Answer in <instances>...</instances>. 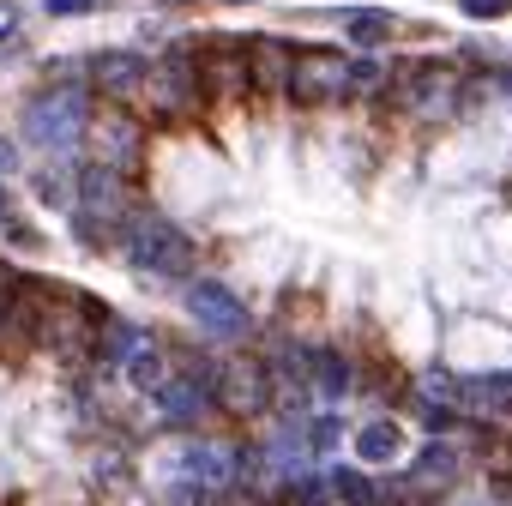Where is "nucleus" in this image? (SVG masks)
I'll use <instances>...</instances> for the list:
<instances>
[{
    "mask_svg": "<svg viewBox=\"0 0 512 506\" xmlns=\"http://www.w3.org/2000/svg\"><path fill=\"white\" fill-rule=\"evenodd\" d=\"M217 362H187L181 374H169L151 398H157V416L169 428H199L211 410H217Z\"/></svg>",
    "mask_w": 512,
    "mask_h": 506,
    "instance_id": "nucleus-4",
    "label": "nucleus"
},
{
    "mask_svg": "<svg viewBox=\"0 0 512 506\" xmlns=\"http://www.w3.org/2000/svg\"><path fill=\"white\" fill-rule=\"evenodd\" d=\"M458 404L470 416H512V374H476L458 380Z\"/></svg>",
    "mask_w": 512,
    "mask_h": 506,
    "instance_id": "nucleus-15",
    "label": "nucleus"
},
{
    "mask_svg": "<svg viewBox=\"0 0 512 506\" xmlns=\"http://www.w3.org/2000/svg\"><path fill=\"white\" fill-rule=\"evenodd\" d=\"M398 452H404L398 422H368V428L356 434V458H362V464H398Z\"/></svg>",
    "mask_w": 512,
    "mask_h": 506,
    "instance_id": "nucleus-17",
    "label": "nucleus"
},
{
    "mask_svg": "<svg viewBox=\"0 0 512 506\" xmlns=\"http://www.w3.org/2000/svg\"><path fill=\"white\" fill-rule=\"evenodd\" d=\"M392 31H398L392 13H350V43H356V49H380Z\"/></svg>",
    "mask_w": 512,
    "mask_h": 506,
    "instance_id": "nucleus-18",
    "label": "nucleus"
},
{
    "mask_svg": "<svg viewBox=\"0 0 512 506\" xmlns=\"http://www.w3.org/2000/svg\"><path fill=\"white\" fill-rule=\"evenodd\" d=\"M121 260L133 266V272H145V278H187L193 272V241L163 217V211H145V205H133L127 211V223H121Z\"/></svg>",
    "mask_w": 512,
    "mask_h": 506,
    "instance_id": "nucleus-1",
    "label": "nucleus"
},
{
    "mask_svg": "<svg viewBox=\"0 0 512 506\" xmlns=\"http://www.w3.org/2000/svg\"><path fill=\"white\" fill-rule=\"evenodd\" d=\"M458 482V446H446V440H428L416 458H410V470H404V488L410 494H440V488H452Z\"/></svg>",
    "mask_w": 512,
    "mask_h": 506,
    "instance_id": "nucleus-12",
    "label": "nucleus"
},
{
    "mask_svg": "<svg viewBox=\"0 0 512 506\" xmlns=\"http://www.w3.org/2000/svg\"><path fill=\"white\" fill-rule=\"evenodd\" d=\"M79 223L91 229V223H103V235H121V223H127V211H133V193H127V181L121 175H109V169H85L79 175Z\"/></svg>",
    "mask_w": 512,
    "mask_h": 506,
    "instance_id": "nucleus-9",
    "label": "nucleus"
},
{
    "mask_svg": "<svg viewBox=\"0 0 512 506\" xmlns=\"http://www.w3.org/2000/svg\"><path fill=\"white\" fill-rule=\"evenodd\" d=\"M217 410L223 416H266L272 410V374L266 362H217Z\"/></svg>",
    "mask_w": 512,
    "mask_h": 506,
    "instance_id": "nucleus-8",
    "label": "nucleus"
},
{
    "mask_svg": "<svg viewBox=\"0 0 512 506\" xmlns=\"http://www.w3.org/2000/svg\"><path fill=\"white\" fill-rule=\"evenodd\" d=\"M19 169V151H13V139H0V175H13Z\"/></svg>",
    "mask_w": 512,
    "mask_h": 506,
    "instance_id": "nucleus-25",
    "label": "nucleus"
},
{
    "mask_svg": "<svg viewBox=\"0 0 512 506\" xmlns=\"http://www.w3.org/2000/svg\"><path fill=\"white\" fill-rule=\"evenodd\" d=\"M19 127H25L31 145L67 151V145H79L85 127H91V97H85L79 85H49V91H37V97L19 109Z\"/></svg>",
    "mask_w": 512,
    "mask_h": 506,
    "instance_id": "nucleus-2",
    "label": "nucleus"
},
{
    "mask_svg": "<svg viewBox=\"0 0 512 506\" xmlns=\"http://www.w3.org/2000/svg\"><path fill=\"white\" fill-rule=\"evenodd\" d=\"M302 109H320V103H338L350 97V67L338 49H302L296 67H290V85H284Z\"/></svg>",
    "mask_w": 512,
    "mask_h": 506,
    "instance_id": "nucleus-6",
    "label": "nucleus"
},
{
    "mask_svg": "<svg viewBox=\"0 0 512 506\" xmlns=\"http://www.w3.org/2000/svg\"><path fill=\"white\" fill-rule=\"evenodd\" d=\"M308 362H314V368H308V380H314V392H320V398H344V392L356 386V374H350V362H344L338 350H314Z\"/></svg>",
    "mask_w": 512,
    "mask_h": 506,
    "instance_id": "nucleus-16",
    "label": "nucleus"
},
{
    "mask_svg": "<svg viewBox=\"0 0 512 506\" xmlns=\"http://www.w3.org/2000/svg\"><path fill=\"white\" fill-rule=\"evenodd\" d=\"M145 55H133V49H109V55H97L91 61V79H97V91L103 97H139L145 91Z\"/></svg>",
    "mask_w": 512,
    "mask_h": 506,
    "instance_id": "nucleus-13",
    "label": "nucleus"
},
{
    "mask_svg": "<svg viewBox=\"0 0 512 506\" xmlns=\"http://www.w3.org/2000/svg\"><path fill=\"white\" fill-rule=\"evenodd\" d=\"M19 284H25V278H19L13 266H0V320H7V308H13V296H19Z\"/></svg>",
    "mask_w": 512,
    "mask_h": 506,
    "instance_id": "nucleus-22",
    "label": "nucleus"
},
{
    "mask_svg": "<svg viewBox=\"0 0 512 506\" xmlns=\"http://www.w3.org/2000/svg\"><path fill=\"white\" fill-rule=\"evenodd\" d=\"M229 7H241V0H229Z\"/></svg>",
    "mask_w": 512,
    "mask_h": 506,
    "instance_id": "nucleus-27",
    "label": "nucleus"
},
{
    "mask_svg": "<svg viewBox=\"0 0 512 506\" xmlns=\"http://www.w3.org/2000/svg\"><path fill=\"white\" fill-rule=\"evenodd\" d=\"M91 7H97V0H49V19H79Z\"/></svg>",
    "mask_w": 512,
    "mask_h": 506,
    "instance_id": "nucleus-23",
    "label": "nucleus"
},
{
    "mask_svg": "<svg viewBox=\"0 0 512 506\" xmlns=\"http://www.w3.org/2000/svg\"><path fill=\"white\" fill-rule=\"evenodd\" d=\"M37 199H49V205H79V175H67V169H49V175H37Z\"/></svg>",
    "mask_w": 512,
    "mask_h": 506,
    "instance_id": "nucleus-19",
    "label": "nucleus"
},
{
    "mask_svg": "<svg viewBox=\"0 0 512 506\" xmlns=\"http://www.w3.org/2000/svg\"><path fill=\"white\" fill-rule=\"evenodd\" d=\"M19 31V7H7V0H0V37H13Z\"/></svg>",
    "mask_w": 512,
    "mask_h": 506,
    "instance_id": "nucleus-24",
    "label": "nucleus"
},
{
    "mask_svg": "<svg viewBox=\"0 0 512 506\" xmlns=\"http://www.w3.org/2000/svg\"><path fill=\"white\" fill-rule=\"evenodd\" d=\"M145 103H151L157 121H187V115H199V103H205L199 61H193V55H169V61H157V67L145 73Z\"/></svg>",
    "mask_w": 512,
    "mask_h": 506,
    "instance_id": "nucleus-3",
    "label": "nucleus"
},
{
    "mask_svg": "<svg viewBox=\"0 0 512 506\" xmlns=\"http://www.w3.org/2000/svg\"><path fill=\"white\" fill-rule=\"evenodd\" d=\"M169 464H175V482L205 488L211 500L235 488V446L229 440H181Z\"/></svg>",
    "mask_w": 512,
    "mask_h": 506,
    "instance_id": "nucleus-7",
    "label": "nucleus"
},
{
    "mask_svg": "<svg viewBox=\"0 0 512 506\" xmlns=\"http://www.w3.org/2000/svg\"><path fill=\"white\" fill-rule=\"evenodd\" d=\"M338 446V416H314L308 428V452H332Z\"/></svg>",
    "mask_w": 512,
    "mask_h": 506,
    "instance_id": "nucleus-20",
    "label": "nucleus"
},
{
    "mask_svg": "<svg viewBox=\"0 0 512 506\" xmlns=\"http://www.w3.org/2000/svg\"><path fill=\"white\" fill-rule=\"evenodd\" d=\"M464 13H470V19H506L512 0H464Z\"/></svg>",
    "mask_w": 512,
    "mask_h": 506,
    "instance_id": "nucleus-21",
    "label": "nucleus"
},
{
    "mask_svg": "<svg viewBox=\"0 0 512 506\" xmlns=\"http://www.w3.org/2000/svg\"><path fill=\"white\" fill-rule=\"evenodd\" d=\"M0 223H7V187H0Z\"/></svg>",
    "mask_w": 512,
    "mask_h": 506,
    "instance_id": "nucleus-26",
    "label": "nucleus"
},
{
    "mask_svg": "<svg viewBox=\"0 0 512 506\" xmlns=\"http://www.w3.org/2000/svg\"><path fill=\"white\" fill-rule=\"evenodd\" d=\"M187 314L211 332V338H241L247 332V302L235 296V290H223L217 278H199V284H187Z\"/></svg>",
    "mask_w": 512,
    "mask_h": 506,
    "instance_id": "nucleus-10",
    "label": "nucleus"
},
{
    "mask_svg": "<svg viewBox=\"0 0 512 506\" xmlns=\"http://www.w3.org/2000/svg\"><path fill=\"white\" fill-rule=\"evenodd\" d=\"M404 109L422 115V121H446V115L458 109V79H452L446 67H422V73H410V79H404Z\"/></svg>",
    "mask_w": 512,
    "mask_h": 506,
    "instance_id": "nucleus-11",
    "label": "nucleus"
},
{
    "mask_svg": "<svg viewBox=\"0 0 512 506\" xmlns=\"http://www.w3.org/2000/svg\"><path fill=\"white\" fill-rule=\"evenodd\" d=\"M85 145H91V169H109L121 181H133L145 169V127L133 115H91Z\"/></svg>",
    "mask_w": 512,
    "mask_h": 506,
    "instance_id": "nucleus-5",
    "label": "nucleus"
},
{
    "mask_svg": "<svg viewBox=\"0 0 512 506\" xmlns=\"http://www.w3.org/2000/svg\"><path fill=\"white\" fill-rule=\"evenodd\" d=\"M247 49V79L253 85H290V67H296V49L278 43V37H253L241 43Z\"/></svg>",
    "mask_w": 512,
    "mask_h": 506,
    "instance_id": "nucleus-14",
    "label": "nucleus"
},
{
    "mask_svg": "<svg viewBox=\"0 0 512 506\" xmlns=\"http://www.w3.org/2000/svg\"><path fill=\"white\" fill-rule=\"evenodd\" d=\"M506 85H512V73H506Z\"/></svg>",
    "mask_w": 512,
    "mask_h": 506,
    "instance_id": "nucleus-28",
    "label": "nucleus"
}]
</instances>
